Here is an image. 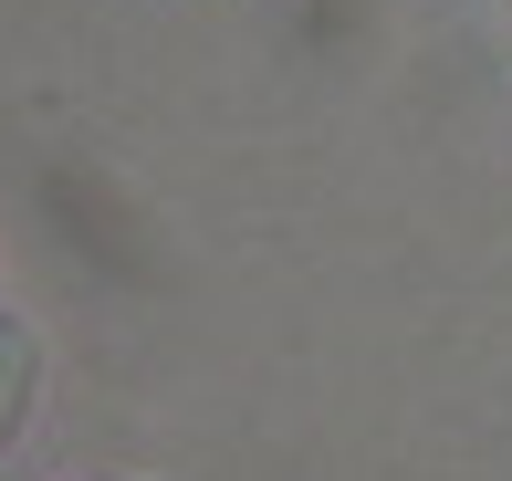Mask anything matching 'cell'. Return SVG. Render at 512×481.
Listing matches in <instances>:
<instances>
[{"mask_svg":"<svg viewBox=\"0 0 512 481\" xmlns=\"http://www.w3.org/2000/svg\"><path fill=\"white\" fill-rule=\"evenodd\" d=\"M21 408H32V335L0 314V450L21 440Z\"/></svg>","mask_w":512,"mask_h":481,"instance_id":"6da1fadb","label":"cell"}]
</instances>
